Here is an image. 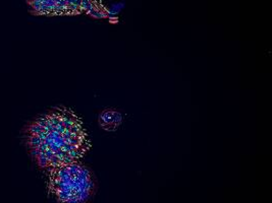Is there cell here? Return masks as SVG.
<instances>
[{"label":"cell","mask_w":272,"mask_h":203,"mask_svg":"<svg viewBox=\"0 0 272 203\" xmlns=\"http://www.w3.org/2000/svg\"><path fill=\"white\" fill-rule=\"evenodd\" d=\"M30 155L42 170L78 162L90 148L83 122L64 107H55L23 129Z\"/></svg>","instance_id":"6da1fadb"},{"label":"cell","mask_w":272,"mask_h":203,"mask_svg":"<svg viewBox=\"0 0 272 203\" xmlns=\"http://www.w3.org/2000/svg\"><path fill=\"white\" fill-rule=\"evenodd\" d=\"M47 187L58 203H88L96 184L93 173L78 161L49 170Z\"/></svg>","instance_id":"7a4b0ae2"},{"label":"cell","mask_w":272,"mask_h":203,"mask_svg":"<svg viewBox=\"0 0 272 203\" xmlns=\"http://www.w3.org/2000/svg\"><path fill=\"white\" fill-rule=\"evenodd\" d=\"M123 122V115L116 109H105L99 115V125L106 131H115Z\"/></svg>","instance_id":"3957f363"}]
</instances>
